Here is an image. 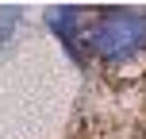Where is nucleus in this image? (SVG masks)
Returning a JSON list of instances; mask_svg holds the SVG:
<instances>
[{
	"mask_svg": "<svg viewBox=\"0 0 146 139\" xmlns=\"http://www.w3.org/2000/svg\"><path fill=\"white\" fill-rule=\"evenodd\" d=\"M81 46L104 66H123L146 46V15L127 8H108L81 19Z\"/></svg>",
	"mask_w": 146,
	"mask_h": 139,
	"instance_id": "nucleus-1",
	"label": "nucleus"
},
{
	"mask_svg": "<svg viewBox=\"0 0 146 139\" xmlns=\"http://www.w3.org/2000/svg\"><path fill=\"white\" fill-rule=\"evenodd\" d=\"M15 23H19V15H15V12H0V43L12 35V27H15Z\"/></svg>",
	"mask_w": 146,
	"mask_h": 139,
	"instance_id": "nucleus-2",
	"label": "nucleus"
}]
</instances>
